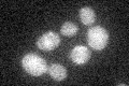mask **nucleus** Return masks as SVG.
<instances>
[{"label":"nucleus","instance_id":"obj_1","mask_svg":"<svg viewBox=\"0 0 129 86\" xmlns=\"http://www.w3.org/2000/svg\"><path fill=\"white\" fill-rule=\"evenodd\" d=\"M22 66L27 73L34 76H40L47 71V65L41 56L37 54H27L22 60Z\"/></svg>","mask_w":129,"mask_h":86},{"label":"nucleus","instance_id":"obj_2","mask_svg":"<svg viewBox=\"0 0 129 86\" xmlns=\"http://www.w3.org/2000/svg\"><path fill=\"white\" fill-rule=\"evenodd\" d=\"M87 42L94 50L101 51L108 45L109 32L106 28L96 26L87 31Z\"/></svg>","mask_w":129,"mask_h":86},{"label":"nucleus","instance_id":"obj_3","mask_svg":"<svg viewBox=\"0 0 129 86\" xmlns=\"http://www.w3.org/2000/svg\"><path fill=\"white\" fill-rule=\"evenodd\" d=\"M60 38L54 31H48L42 35L37 41V46L42 51H53L59 45Z\"/></svg>","mask_w":129,"mask_h":86},{"label":"nucleus","instance_id":"obj_4","mask_svg":"<svg viewBox=\"0 0 129 86\" xmlns=\"http://www.w3.org/2000/svg\"><path fill=\"white\" fill-rule=\"evenodd\" d=\"M71 60L76 65L86 64L90 58V52L86 46L78 45L71 51Z\"/></svg>","mask_w":129,"mask_h":86},{"label":"nucleus","instance_id":"obj_5","mask_svg":"<svg viewBox=\"0 0 129 86\" xmlns=\"http://www.w3.org/2000/svg\"><path fill=\"white\" fill-rule=\"evenodd\" d=\"M48 73L52 79H54L56 81H62L67 77V70L63 66L59 64H53L52 66L48 67L47 69Z\"/></svg>","mask_w":129,"mask_h":86},{"label":"nucleus","instance_id":"obj_6","mask_svg":"<svg viewBox=\"0 0 129 86\" xmlns=\"http://www.w3.org/2000/svg\"><path fill=\"white\" fill-rule=\"evenodd\" d=\"M80 18H81V22H82L84 25L89 26L91 24H94V22L96 20L95 11L89 7L82 8V9L80 10Z\"/></svg>","mask_w":129,"mask_h":86},{"label":"nucleus","instance_id":"obj_7","mask_svg":"<svg viewBox=\"0 0 129 86\" xmlns=\"http://www.w3.org/2000/svg\"><path fill=\"white\" fill-rule=\"evenodd\" d=\"M78 30H79V28L75 24L71 23V22H66L61 26L60 32H61V35L66 36V37H73V36L76 35Z\"/></svg>","mask_w":129,"mask_h":86}]
</instances>
